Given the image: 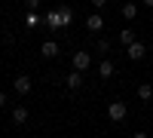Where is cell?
I'll return each instance as SVG.
<instances>
[{"label":"cell","instance_id":"1","mask_svg":"<svg viewBox=\"0 0 153 138\" xmlns=\"http://www.w3.org/2000/svg\"><path fill=\"white\" fill-rule=\"evenodd\" d=\"M71 22H74L71 6H58V9H52V12H46V16H43V25H46L49 31H61V28H68Z\"/></svg>","mask_w":153,"mask_h":138},{"label":"cell","instance_id":"2","mask_svg":"<svg viewBox=\"0 0 153 138\" xmlns=\"http://www.w3.org/2000/svg\"><path fill=\"white\" fill-rule=\"evenodd\" d=\"M12 92L16 95H31L34 92V77L31 74H19V77L12 80Z\"/></svg>","mask_w":153,"mask_h":138},{"label":"cell","instance_id":"3","mask_svg":"<svg viewBox=\"0 0 153 138\" xmlns=\"http://www.w3.org/2000/svg\"><path fill=\"white\" fill-rule=\"evenodd\" d=\"M71 65L76 68V71H89V68H92V52H86V49H76V52L71 55Z\"/></svg>","mask_w":153,"mask_h":138},{"label":"cell","instance_id":"4","mask_svg":"<svg viewBox=\"0 0 153 138\" xmlns=\"http://www.w3.org/2000/svg\"><path fill=\"white\" fill-rule=\"evenodd\" d=\"M126 114H129V107H126V101H120V98L107 104V117H110V123H123Z\"/></svg>","mask_w":153,"mask_h":138},{"label":"cell","instance_id":"5","mask_svg":"<svg viewBox=\"0 0 153 138\" xmlns=\"http://www.w3.org/2000/svg\"><path fill=\"white\" fill-rule=\"evenodd\" d=\"M126 55H129V61H144L147 58V43H141V40L129 43L126 46Z\"/></svg>","mask_w":153,"mask_h":138},{"label":"cell","instance_id":"6","mask_svg":"<svg viewBox=\"0 0 153 138\" xmlns=\"http://www.w3.org/2000/svg\"><path fill=\"white\" fill-rule=\"evenodd\" d=\"M58 52H61V46H58L55 37H46V40L40 43V55H43V58H55Z\"/></svg>","mask_w":153,"mask_h":138},{"label":"cell","instance_id":"7","mask_svg":"<svg viewBox=\"0 0 153 138\" xmlns=\"http://www.w3.org/2000/svg\"><path fill=\"white\" fill-rule=\"evenodd\" d=\"M101 28H104V16H101V12H92V16L86 19V31H92V34H98Z\"/></svg>","mask_w":153,"mask_h":138},{"label":"cell","instance_id":"8","mask_svg":"<svg viewBox=\"0 0 153 138\" xmlns=\"http://www.w3.org/2000/svg\"><path fill=\"white\" fill-rule=\"evenodd\" d=\"M65 86H68V89H74V92H76V89H83V71H76V68H74V71L68 74Z\"/></svg>","mask_w":153,"mask_h":138},{"label":"cell","instance_id":"9","mask_svg":"<svg viewBox=\"0 0 153 138\" xmlns=\"http://www.w3.org/2000/svg\"><path fill=\"white\" fill-rule=\"evenodd\" d=\"M113 71H117V68H113L110 58H101V61H98V77H101V80H110Z\"/></svg>","mask_w":153,"mask_h":138},{"label":"cell","instance_id":"10","mask_svg":"<svg viewBox=\"0 0 153 138\" xmlns=\"http://www.w3.org/2000/svg\"><path fill=\"white\" fill-rule=\"evenodd\" d=\"M43 25V16L37 9H28V16H25V28H40Z\"/></svg>","mask_w":153,"mask_h":138},{"label":"cell","instance_id":"11","mask_svg":"<svg viewBox=\"0 0 153 138\" xmlns=\"http://www.w3.org/2000/svg\"><path fill=\"white\" fill-rule=\"evenodd\" d=\"M28 107H12V123H16V126H25V123H28Z\"/></svg>","mask_w":153,"mask_h":138},{"label":"cell","instance_id":"12","mask_svg":"<svg viewBox=\"0 0 153 138\" xmlns=\"http://www.w3.org/2000/svg\"><path fill=\"white\" fill-rule=\"evenodd\" d=\"M120 16H123V19H138V3H132V0H129V3H123V6H120Z\"/></svg>","mask_w":153,"mask_h":138},{"label":"cell","instance_id":"13","mask_svg":"<svg viewBox=\"0 0 153 138\" xmlns=\"http://www.w3.org/2000/svg\"><path fill=\"white\" fill-rule=\"evenodd\" d=\"M107 52H110V40H104V37H98V40H95V55L107 58Z\"/></svg>","mask_w":153,"mask_h":138},{"label":"cell","instance_id":"14","mask_svg":"<svg viewBox=\"0 0 153 138\" xmlns=\"http://www.w3.org/2000/svg\"><path fill=\"white\" fill-rule=\"evenodd\" d=\"M135 95L141 98V101H150V98H153V86H150V83H141V86L135 89Z\"/></svg>","mask_w":153,"mask_h":138},{"label":"cell","instance_id":"15","mask_svg":"<svg viewBox=\"0 0 153 138\" xmlns=\"http://www.w3.org/2000/svg\"><path fill=\"white\" fill-rule=\"evenodd\" d=\"M135 40H138V37H135L132 28H123V31H120V43H123V46H129V43H135Z\"/></svg>","mask_w":153,"mask_h":138},{"label":"cell","instance_id":"16","mask_svg":"<svg viewBox=\"0 0 153 138\" xmlns=\"http://www.w3.org/2000/svg\"><path fill=\"white\" fill-rule=\"evenodd\" d=\"M40 3H43V0H25V6H28V9H40Z\"/></svg>","mask_w":153,"mask_h":138},{"label":"cell","instance_id":"17","mask_svg":"<svg viewBox=\"0 0 153 138\" xmlns=\"http://www.w3.org/2000/svg\"><path fill=\"white\" fill-rule=\"evenodd\" d=\"M107 3H110V0H92V6H95V9H104Z\"/></svg>","mask_w":153,"mask_h":138},{"label":"cell","instance_id":"18","mask_svg":"<svg viewBox=\"0 0 153 138\" xmlns=\"http://www.w3.org/2000/svg\"><path fill=\"white\" fill-rule=\"evenodd\" d=\"M6 101H9V95H6V92H0V107H6Z\"/></svg>","mask_w":153,"mask_h":138},{"label":"cell","instance_id":"19","mask_svg":"<svg viewBox=\"0 0 153 138\" xmlns=\"http://www.w3.org/2000/svg\"><path fill=\"white\" fill-rule=\"evenodd\" d=\"M141 3H144V6H150V9H153V0H141Z\"/></svg>","mask_w":153,"mask_h":138},{"label":"cell","instance_id":"20","mask_svg":"<svg viewBox=\"0 0 153 138\" xmlns=\"http://www.w3.org/2000/svg\"><path fill=\"white\" fill-rule=\"evenodd\" d=\"M150 25H153V12H150Z\"/></svg>","mask_w":153,"mask_h":138}]
</instances>
